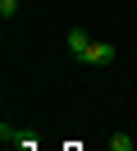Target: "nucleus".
I'll return each instance as SVG.
<instances>
[{
    "label": "nucleus",
    "mask_w": 137,
    "mask_h": 151,
    "mask_svg": "<svg viewBox=\"0 0 137 151\" xmlns=\"http://www.w3.org/2000/svg\"><path fill=\"white\" fill-rule=\"evenodd\" d=\"M114 60H119L114 41H91V46H87V55H82V64H114Z\"/></svg>",
    "instance_id": "nucleus-1"
},
{
    "label": "nucleus",
    "mask_w": 137,
    "mask_h": 151,
    "mask_svg": "<svg viewBox=\"0 0 137 151\" xmlns=\"http://www.w3.org/2000/svg\"><path fill=\"white\" fill-rule=\"evenodd\" d=\"M64 46H69L73 60H82V55H87V46H91V37H87L82 28H69V32H64Z\"/></svg>",
    "instance_id": "nucleus-2"
},
{
    "label": "nucleus",
    "mask_w": 137,
    "mask_h": 151,
    "mask_svg": "<svg viewBox=\"0 0 137 151\" xmlns=\"http://www.w3.org/2000/svg\"><path fill=\"white\" fill-rule=\"evenodd\" d=\"M18 14V0H0V19H14Z\"/></svg>",
    "instance_id": "nucleus-3"
}]
</instances>
